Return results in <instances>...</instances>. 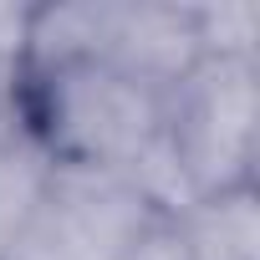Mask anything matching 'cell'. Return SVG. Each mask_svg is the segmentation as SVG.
I'll return each instance as SVG.
<instances>
[{"label": "cell", "instance_id": "8992f818", "mask_svg": "<svg viewBox=\"0 0 260 260\" xmlns=\"http://www.w3.org/2000/svg\"><path fill=\"white\" fill-rule=\"evenodd\" d=\"M194 41L199 56H230V61H260V11L235 6H194Z\"/></svg>", "mask_w": 260, "mask_h": 260}, {"label": "cell", "instance_id": "6da1fadb", "mask_svg": "<svg viewBox=\"0 0 260 260\" xmlns=\"http://www.w3.org/2000/svg\"><path fill=\"white\" fill-rule=\"evenodd\" d=\"M21 138L51 169L133 174L164 138L169 92L127 77L102 56H61L26 67L16 82Z\"/></svg>", "mask_w": 260, "mask_h": 260}, {"label": "cell", "instance_id": "3957f363", "mask_svg": "<svg viewBox=\"0 0 260 260\" xmlns=\"http://www.w3.org/2000/svg\"><path fill=\"white\" fill-rule=\"evenodd\" d=\"M158 209L122 174L51 169L11 260H122L127 240Z\"/></svg>", "mask_w": 260, "mask_h": 260}, {"label": "cell", "instance_id": "7a4b0ae2", "mask_svg": "<svg viewBox=\"0 0 260 260\" xmlns=\"http://www.w3.org/2000/svg\"><path fill=\"white\" fill-rule=\"evenodd\" d=\"M255 127H260V61L199 56L169 87L164 143L194 199L255 184Z\"/></svg>", "mask_w": 260, "mask_h": 260}, {"label": "cell", "instance_id": "277c9868", "mask_svg": "<svg viewBox=\"0 0 260 260\" xmlns=\"http://www.w3.org/2000/svg\"><path fill=\"white\" fill-rule=\"evenodd\" d=\"M189 260H260V189L235 184L199 194L174 214Z\"/></svg>", "mask_w": 260, "mask_h": 260}, {"label": "cell", "instance_id": "52a82bcc", "mask_svg": "<svg viewBox=\"0 0 260 260\" xmlns=\"http://www.w3.org/2000/svg\"><path fill=\"white\" fill-rule=\"evenodd\" d=\"M122 260H189V250H184V235H179L174 214H153L133 240H127Z\"/></svg>", "mask_w": 260, "mask_h": 260}, {"label": "cell", "instance_id": "5b68a950", "mask_svg": "<svg viewBox=\"0 0 260 260\" xmlns=\"http://www.w3.org/2000/svg\"><path fill=\"white\" fill-rule=\"evenodd\" d=\"M46 179H51V164L41 158L36 143H26V138L0 143V260H11L26 219L41 204Z\"/></svg>", "mask_w": 260, "mask_h": 260}]
</instances>
